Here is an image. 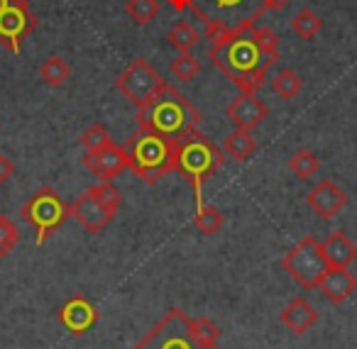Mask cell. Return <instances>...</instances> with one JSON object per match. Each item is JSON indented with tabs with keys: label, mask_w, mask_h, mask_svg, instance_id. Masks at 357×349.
Returning a JSON list of instances; mask_svg holds the SVG:
<instances>
[{
	"label": "cell",
	"mask_w": 357,
	"mask_h": 349,
	"mask_svg": "<svg viewBox=\"0 0 357 349\" xmlns=\"http://www.w3.org/2000/svg\"><path fill=\"white\" fill-rule=\"evenodd\" d=\"M176 13H191L206 27L211 45L235 35H248L264 13L284 10L291 0H167Z\"/></svg>",
	"instance_id": "6da1fadb"
},
{
	"label": "cell",
	"mask_w": 357,
	"mask_h": 349,
	"mask_svg": "<svg viewBox=\"0 0 357 349\" xmlns=\"http://www.w3.org/2000/svg\"><path fill=\"white\" fill-rule=\"evenodd\" d=\"M208 59L230 84L238 86L240 93H257L267 84V71L277 64L259 49L252 32L211 45Z\"/></svg>",
	"instance_id": "7a4b0ae2"
},
{
	"label": "cell",
	"mask_w": 357,
	"mask_h": 349,
	"mask_svg": "<svg viewBox=\"0 0 357 349\" xmlns=\"http://www.w3.org/2000/svg\"><path fill=\"white\" fill-rule=\"evenodd\" d=\"M201 120H204V113L172 84L164 86L162 93L149 105L135 110L137 127L152 130V132L174 139V142H178L194 130H199Z\"/></svg>",
	"instance_id": "3957f363"
},
{
	"label": "cell",
	"mask_w": 357,
	"mask_h": 349,
	"mask_svg": "<svg viewBox=\"0 0 357 349\" xmlns=\"http://www.w3.org/2000/svg\"><path fill=\"white\" fill-rule=\"evenodd\" d=\"M123 149L128 157V169L147 186L176 171V142L152 130L137 127V132L123 144Z\"/></svg>",
	"instance_id": "277c9868"
},
{
	"label": "cell",
	"mask_w": 357,
	"mask_h": 349,
	"mask_svg": "<svg viewBox=\"0 0 357 349\" xmlns=\"http://www.w3.org/2000/svg\"><path fill=\"white\" fill-rule=\"evenodd\" d=\"M223 164L225 152L199 130L176 142V171L194 188L196 205L204 203V186L213 173H218V169H223Z\"/></svg>",
	"instance_id": "5b68a950"
},
{
	"label": "cell",
	"mask_w": 357,
	"mask_h": 349,
	"mask_svg": "<svg viewBox=\"0 0 357 349\" xmlns=\"http://www.w3.org/2000/svg\"><path fill=\"white\" fill-rule=\"evenodd\" d=\"M132 349H220L218 344H206L191 329V318L181 308H174L135 344Z\"/></svg>",
	"instance_id": "8992f818"
},
{
	"label": "cell",
	"mask_w": 357,
	"mask_h": 349,
	"mask_svg": "<svg viewBox=\"0 0 357 349\" xmlns=\"http://www.w3.org/2000/svg\"><path fill=\"white\" fill-rule=\"evenodd\" d=\"M20 215L30 222L37 232V247H42L66 220H69V205L61 201V196L52 186H42L25 205L20 208Z\"/></svg>",
	"instance_id": "52a82bcc"
},
{
	"label": "cell",
	"mask_w": 357,
	"mask_h": 349,
	"mask_svg": "<svg viewBox=\"0 0 357 349\" xmlns=\"http://www.w3.org/2000/svg\"><path fill=\"white\" fill-rule=\"evenodd\" d=\"M282 269L296 281L301 288H318L323 274H326L331 266H328L326 256H323L321 242L316 237L306 235L282 256Z\"/></svg>",
	"instance_id": "ba28073f"
},
{
	"label": "cell",
	"mask_w": 357,
	"mask_h": 349,
	"mask_svg": "<svg viewBox=\"0 0 357 349\" xmlns=\"http://www.w3.org/2000/svg\"><path fill=\"white\" fill-rule=\"evenodd\" d=\"M169 81H164L157 71L152 69L147 59H135L123 74L115 79V88L135 105V108H144L149 105L159 93L162 88L167 86Z\"/></svg>",
	"instance_id": "9c48e42d"
},
{
	"label": "cell",
	"mask_w": 357,
	"mask_h": 349,
	"mask_svg": "<svg viewBox=\"0 0 357 349\" xmlns=\"http://www.w3.org/2000/svg\"><path fill=\"white\" fill-rule=\"evenodd\" d=\"M69 215L74 217L86 232L98 235L100 230H105V227L113 222L115 212L108 210L100 201H96V196L91 191H86L69 205Z\"/></svg>",
	"instance_id": "30bf717a"
},
{
	"label": "cell",
	"mask_w": 357,
	"mask_h": 349,
	"mask_svg": "<svg viewBox=\"0 0 357 349\" xmlns=\"http://www.w3.org/2000/svg\"><path fill=\"white\" fill-rule=\"evenodd\" d=\"M306 205H308V210L316 212L321 220H331V217H335L337 212L347 205V193L342 191L335 181L323 178V181H318L316 186L308 191Z\"/></svg>",
	"instance_id": "8fae6325"
},
{
	"label": "cell",
	"mask_w": 357,
	"mask_h": 349,
	"mask_svg": "<svg viewBox=\"0 0 357 349\" xmlns=\"http://www.w3.org/2000/svg\"><path fill=\"white\" fill-rule=\"evenodd\" d=\"M84 166L98 181H113V178H118L128 169V157H125V149L113 142L105 149H98V152H86Z\"/></svg>",
	"instance_id": "7c38bea8"
},
{
	"label": "cell",
	"mask_w": 357,
	"mask_h": 349,
	"mask_svg": "<svg viewBox=\"0 0 357 349\" xmlns=\"http://www.w3.org/2000/svg\"><path fill=\"white\" fill-rule=\"evenodd\" d=\"M59 323L69 329L71 334H86L98 323V310L86 295H71L56 313Z\"/></svg>",
	"instance_id": "4fadbf2b"
},
{
	"label": "cell",
	"mask_w": 357,
	"mask_h": 349,
	"mask_svg": "<svg viewBox=\"0 0 357 349\" xmlns=\"http://www.w3.org/2000/svg\"><path fill=\"white\" fill-rule=\"evenodd\" d=\"M269 115L267 103L257 98V93H240L235 100H230L225 108V118L235 125V130H255L264 123Z\"/></svg>",
	"instance_id": "5bb4252c"
},
{
	"label": "cell",
	"mask_w": 357,
	"mask_h": 349,
	"mask_svg": "<svg viewBox=\"0 0 357 349\" xmlns=\"http://www.w3.org/2000/svg\"><path fill=\"white\" fill-rule=\"evenodd\" d=\"M279 320H282V325L289 329V332L306 334L308 329H311L313 325L318 323V313H316V308H313V305L308 303L306 298H303V295H296V298H291L282 308V313H279Z\"/></svg>",
	"instance_id": "9a60e30c"
},
{
	"label": "cell",
	"mask_w": 357,
	"mask_h": 349,
	"mask_svg": "<svg viewBox=\"0 0 357 349\" xmlns=\"http://www.w3.org/2000/svg\"><path fill=\"white\" fill-rule=\"evenodd\" d=\"M318 290H321L331 303L340 305L357 290V276L352 274L350 269H335V266H331V269L323 274L321 284H318Z\"/></svg>",
	"instance_id": "2e32d148"
},
{
	"label": "cell",
	"mask_w": 357,
	"mask_h": 349,
	"mask_svg": "<svg viewBox=\"0 0 357 349\" xmlns=\"http://www.w3.org/2000/svg\"><path fill=\"white\" fill-rule=\"evenodd\" d=\"M321 249L328 266H335V269H350L352 261H357V245L342 230H333L321 242Z\"/></svg>",
	"instance_id": "e0dca14e"
},
{
	"label": "cell",
	"mask_w": 357,
	"mask_h": 349,
	"mask_svg": "<svg viewBox=\"0 0 357 349\" xmlns=\"http://www.w3.org/2000/svg\"><path fill=\"white\" fill-rule=\"evenodd\" d=\"M255 149H257V142H255V137L250 134V130H233L223 142L225 157H230L238 164L248 162L255 154Z\"/></svg>",
	"instance_id": "ac0fdd59"
},
{
	"label": "cell",
	"mask_w": 357,
	"mask_h": 349,
	"mask_svg": "<svg viewBox=\"0 0 357 349\" xmlns=\"http://www.w3.org/2000/svg\"><path fill=\"white\" fill-rule=\"evenodd\" d=\"M37 74H40V79L45 81L50 88H59V86H64L66 81L71 79V66L66 64L61 56L52 54L50 59L42 61V66L37 69Z\"/></svg>",
	"instance_id": "d6986e66"
},
{
	"label": "cell",
	"mask_w": 357,
	"mask_h": 349,
	"mask_svg": "<svg viewBox=\"0 0 357 349\" xmlns=\"http://www.w3.org/2000/svg\"><path fill=\"white\" fill-rule=\"evenodd\" d=\"M167 42L178 54H191V49L199 45V32H196V27L191 25L189 20H178L176 25L169 30Z\"/></svg>",
	"instance_id": "ffe728a7"
},
{
	"label": "cell",
	"mask_w": 357,
	"mask_h": 349,
	"mask_svg": "<svg viewBox=\"0 0 357 349\" xmlns=\"http://www.w3.org/2000/svg\"><path fill=\"white\" fill-rule=\"evenodd\" d=\"M269 88L279 95L282 100H294L303 91V79L294 69H282L277 71L272 81H269Z\"/></svg>",
	"instance_id": "44dd1931"
},
{
	"label": "cell",
	"mask_w": 357,
	"mask_h": 349,
	"mask_svg": "<svg viewBox=\"0 0 357 349\" xmlns=\"http://www.w3.org/2000/svg\"><path fill=\"white\" fill-rule=\"evenodd\" d=\"M318 169H321V159H318L311 149H296V152L289 157V171L296 178H301V181L313 178Z\"/></svg>",
	"instance_id": "7402d4cb"
},
{
	"label": "cell",
	"mask_w": 357,
	"mask_h": 349,
	"mask_svg": "<svg viewBox=\"0 0 357 349\" xmlns=\"http://www.w3.org/2000/svg\"><path fill=\"white\" fill-rule=\"evenodd\" d=\"M223 225H225V217L215 205H206V203H199V205H196L194 227L201 232V235H206V237L215 235Z\"/></svg>",
	"instance_id": "603a6c76"
},
{
	"label": "cell",
	"mask_w": 357,
	"mask_h": 349,
	"mask_svg": "<svg viewBox=\"0 0 357 349\" xmlns=\"http://www.w3.org/2000/svg\"><path fill=\"white\" fill-rule=\"evenodd\" d=\"M323 30V17L311 8H301L291 20V32L301 40H313Z\"/></svg>",
	"instance_id": "cb8c5ba5"
},
{
	"label": "cell",
	"mask_w": 357,
	"mask_h": 349,
	"mask_svg": "<svg viewBox=\"0 0 357 349\" xmlns=\"http://www.w3.org/2000/svg\"><path fill=\"white\" fill-rule=\"evenodd\" d=\"M125 13H128V17L135 25L144 27L159 15V0H128Z\"/></svg>",
	"instance_id": "d4e9b609"
},
{
	"label": "cell",
	"mask_w": 357,
	"mask_h": 349,
	"mask_svg": "<svg viewBox=\"0 0 357 349\" xmlns=\"http://www.w3.org/2000/svg\"><path fill=\"white\" fill-rule=\"evenodd\" d=\"M79 142L86 152H98V149H105L108 144H113V137H110V132H108L105 125L93 123L84 130V134L79 137Z\"/></svg>",
	"instance_id": "484cf974"
},
{
	"label": "cell",
	"mask_w": 357,
	"mask_h": 349,
	"mask_svg": "<svg viewBox=\"0 0 357 349\" xmlns=\"http://www.w3.org/2000/svg\"><path fill=\"white\" fill-rule=\"evenodd\" d=\"M199 71H201V61L191 54H178L176 59H172V64H169V74H172L174 79L184 81V84L194 81L196 76H199Z\"/></svg>",
	"instance_id": "4316f807"
},
{
	"label": "cell",
	"mask_w": 357,
	"mask_h": 349,
	"mask_svg": "<svg viewBox=\"0 0 357 349\" xmlns=\"http://www.w3.org/2000/svg\"><path fill=\"white\" fill-rule=\"evenodd\" d=\"M252 37L257 42V47L269 56V59L279 61V35L272 30V27H255L252 30Z\"/></svg>",
	"instance_id": "83f0119b"
},
{
	"label": "cell",
	"mask_w": 357,
	"mask_h": 349,
	"mask_svg": "<svg viewBox=\"0 0 357 349\" xmlns=\"http://www.w3.org/2000/svg\"><path fill=\"white\" fill-rule=\"evenodd\" d=\"M20 242V232H17V225L10 220L8 215H0V259L8 256Z\"/></svg>",
	"instance_id": "f1b7e54d"
},
{
	"label": "cell",
	"mask_w": 357,
	"mask_h": 349,
	"mask_svg": "<svg viewBox=\"0 0 357 349\" xmlns=\"http://www.w3.org/2000/svg\"><path fill=\"white\" fill-rule=\"evenodd\" d=\"M91 193L96 196V201H100L103 203L108 210H113V212H118V208H120V203H123V198H120V191L113 186V181H98L96 186H91L89 188Z\"/></svg>",
	"instance_id": "f546056e"
},
{
	"label": "cell",
	"mask_w": 357,
	"mask_h": 349,
	"mask_svg": "<svg viewBox=\"0 0 357 349\" xmlns=\"http://www.w3.org/2000/svg\"><path fill=\"white\" fill-rule=\"evenodd\" d=\"M191 329L196 332V337L206 344H218L220 339V327L211 318H191Z\"/></svg>",
	"instance_id": "4dcf8cb0"
},
{
	"label": "cell",
	"mask_w": 357,
	"mask_h": 349,
	"mask_svg": "<svg viewBox=\"0 0 357 349\" xmlns=\"http://www.w3.org/2000/svg\"><path fill=\"white\" fill-rule=\"evenodd\" d=\"M13 176H15V164L10 162V157L0 154V186L10 181Z\"/></svg>",
	"instance_id": "1f68e13d"
},
{
	"label": "cell",
	"mask_w": 357,
	"mask_h": 349,
	"mask_svg": "<svg viewBox=\"0 0 357 349\" xmlns=\"http://www.w3.org/2000/svg\"><path fill=\"white\" fill-rule=\"evenodd\" d=\"M27 0H0V17H6L10 10H15L17 6H22Z\"/></svg>",
	"instance_id": "d6a6232c"
}]
</instances>
